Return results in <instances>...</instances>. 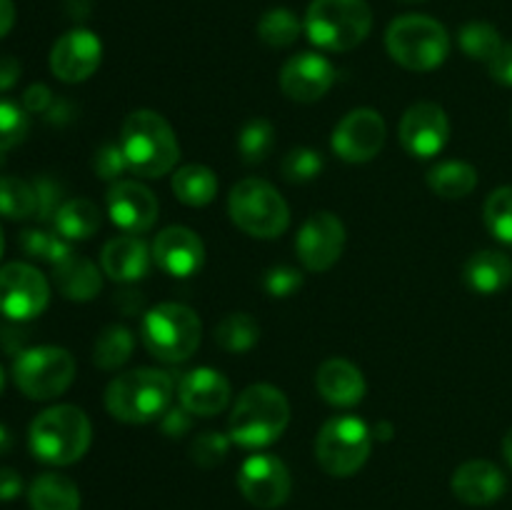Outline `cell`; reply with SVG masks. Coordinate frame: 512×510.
Instances as JSON below:
<instances>
[{
	"instance_id": "cell-1",
	"label": "cell",
	"mask_w": 512,
	"mask_h": 510,
	"mask_svg": "<svg viewBox=\"0 0 512 510\" xmlns=\"http://www.w3.org/2000/svg\"><path fill=\"white\" fill-rule=\"evenodd\" d=\"M120 148L130 173L160 178L170 173L180 158V145L168 120L155 110H135L120 130Z\"/></svg>"
},
{
	"instance_id": "cell-2",
	"label": "cell",
	"mask_w": 512,
	"mask_h": 510,
	"mask_svg": "<svg viewBox=\"0 0 512 510\" xmlns=\"http://www.w3.org/2000/svg\"><path fill=\"white\" fill-rule=\"evenodd\" d=\"M175 380L158 368H135L120 373L105 388V408L120 423H150L163 418L173 400Z\"/></svg>"
},
{
	"instance_id": "cell-3",
	"label": "cell",
	"mask_w": 512,
	"mask_h": 510,
	"mask_svg": "<svg viewBox=\"0 0 512 510\" xmlns=\"http://www.w3.org/2000/svg\"><path fill=\"white\" fill-rule=\"evenodd\" d=\"M290 403L275 385L258 383L240 393L228 420V435L243 448H265L285 433Z\"/></svg>"
},
{
	"instance_id": "cell-4",
	"label": "cell",
	"mask_w": 512,
	"mask_h": 510,
	"mask_svg": "<svg viewBox=\"0 0 512 510\" xmlns=\"http://www.w3.org/2000/svg\"><path fill=\"white\" fill-rule=\"evenodd\" d=\"M30 450L48 465H73L88 453L93 425L75 405H53L30 423Z\"/></svg>"
},
{
	"instance_id": "cell-5",
	"label": "cell",
	"mask_w": 512,
	"mask_h": 510,
	"mask_svg": "<svg viewBox=\"0 0 512 510\" xmlns=\"http://www.w3.org/2000/svg\"><path fill=\"white\" fill-rule=\"evenodd\" d=\"M203 338L198 313L183 303H160L143 315L140 340L153 358L163 363H183L193 358Z\"/></svg>"
},
{
	"instance_id": "cell-6",
	"label": "cell",
	"mask_w": 512,
	"mask_h": 510,
	"mask_svg": "<svg viewBox=\"0 0 512 510\" xmlns=\"http://www.w3.org/2000/svg\"><path fill=\"white\" fill-rule=\"evenodd\" d=\"M373 28V10L365 0H313L305 13L310 43L330 53H345L363 43Z\"/></svg>"
},
{
	"instance_id": "cell-7",
	"label": "cell",
	"mask_w": 512,
	"mask_h": 510,
	"mask_svg": "<svg viewBox=\"0 0 512 510\" xmlns=\"http://www.w3.org/2000/svg\"><path fill=\"white\" fill-rule=\"evenodd\" d=\"M390 58L408 70H435L450 53V35L443 23L428 15H403L390 23L385 33Z\"/></svg>"
},
{
	"instance_id": "cell-8",
	"label": "cell",
	"mask_w": 512,
	"mask_h": 510,
	"mask_svg": "<svg viewBox=\"0 0 512 510\" xmlns=\"http://www.w3.org/2000/svg\"><path fill=\"white\" fill-rule=\"evenodd\" d=\"M228 213L243 233L260 240L280 238L290 225V208L285 198L278 188L260 178H245L230 190Z\"/></svg>"
},
{
	"instance_id": "cell-9",
	"label": "cell",
	"mask_w": 512,
	"mask_h": 510,
	"mask_svg": "<svg viewBox=\"0 0 512 510\" xmlns=\"http://www.w3.org/2000/svg\"><path fill=\"white\" fill-rule=\"evenodd\" d=\"M373 433L355 415H335L320 428L315 438V458L333 478H350L368 460Z\"/></svg>"
},
{
	"instance_id": "cell-10",
	"label": "cell",
	"mask_w": 512,
	"mask_h": 510,
	"mask_svg": "<svg viewBox=\"0 0 512 510\" xmlns=\"http://www.w3.org/2000/svg\"><path fill=\"white\" fill-rule=\"evenodd\" d=\"M75 378V358L58 345L28 348L15 358L13 380L30 400H53L70 388Z\"/></svg>"
},
{
	"instance_id": "cell-11",
	"label": "cell",
	"mask_w": 512,
	"mask_h": 510,
	"mask_svg": "<svg viewBox=\"0 0 512 510\" xmlns=\"http://www.w3.org/2000/svg\"><path fill=\"white\" fill-rule=\"evenodd\" d=\"M50 285L38 268L8 263L0 268V313L10 320H30L48 308Z\"/></svg>"
},
{
	"instance_id": "cell-12",
	"label": "cell",
	"mask_w": 512,
	"mask_h": 510,
	"mask_svg": "<svg viewBox=\"0 0 512 510\" xmlns=\"http://www.w3.org/2000/svg\"><path fill=\"white\" fill-rule=\"evenodd\" d=\"M238 488L255 508L273 510L290 498L293 478H290L288 465L278 455L255 453L240 465Z\"/></svg>"
},
{
	"instance_id": "cell-13",
	"label": "cell",
	"mask_w": 512,
	"mask_h": 510,
	"mask_svg": "<svg viewBox=\"0 0 512 510\" xmlns=\"http://www.w3.org/2000/svg\"><path fill=\"white\" fill-rule=\"evenodd\" d=\"M385 135H388V128H385L383 115L373 108H358L350 110L335 125L330 145L345 163H368L383 150Z\"/></svg>"
},
{
	"instance_id": "cell-14",
	"label": "cell",
	"mask_w": 512,
	"mask_h": 510,
	"mask_svg": "<svg viewBox=\"0 0 512 510\" xmlns=\"http://www.w3.org/2000/svg\"><path fill=\"white\" fill-rule=\"evenodd\" d=\"M295 248H298V258L305 268L313 270V273H325V270L333 268L340 260V255H343V220H340L338 215L328 213V210L313 213L303 225H300Z\"/></svg>"
},
{
	"instance_id": "cell-15",
	"label": "cell",
	"mask_w": 512,
	"mask_h": 510,
	"mask_svg": "<svg viewBox=\"0 0 512 510\" xmlns=\"http://www.w3.org/2000/svg\"><path fill=\"white\" fill-rule=\"evenodd\" d=\"M400 143L415 158H433L450 138L448 113L438 103H415L400 120Z\"/></svg>"
},
{
	"instance_id": "cell-16",
	"label": "cell",
	"mask_w": 512,
	"mask_h": 510,
	"mask_svg": "<svg viewBox=\"0 0 512 510\" xmlns=\"http://www.w3.org/2000/svg\"><path fill=\"white\" fill-rule=\"evenodd\" d=\"M103 60V43L95 33L75 28L60 35L50 50V70L63 83H83L98 70Z\"/></svg>"
},
{
	"instance_id": "cell-17",
	"label": "cell",
	"mask_w": 512,
	"mask_h": 510,
	"mask_svg": "<svg viewBox=\"0 0 512 510\" xmlns=\"http://www.w3.org/2000/svg\"><path fill=\"white\" fill-rule=\"evenodd\" d=\"M108 215L125 233H145L158 220V198L138 180H118L108 190Z\"/></svg>"
},
{
	"instance_id": "cell-18",
	"label": "cell",
	"mask_w": 512,
	"mask_h": 510,
	"mask_svg": "<svg viewBox=\"0 0 512 510\" xmlns=\"http://www.w3.org/2000/svg\"><path fill=\"white\" fill-rule=\"evenodd\" d=\"M335 83V68L325 55L298 53L280 70V88L295 103H315Z\"/></svg>"
},
{
	"instance_id": "cell-19",
	"label": "cell",
	"mask_w": 512,
	"mask_h": 510,
	"mask_svg": "<svg viewBox=\"0 0 512 510\" xmlns=\"http://www.w3.org/2000/svg\"><path fill=\"white\" fill-rule=\"evenodd\" d=\"M153 260L173 278H190L203 268L205 245L190 228L170 225L153 240Z\"/></svg>"
},
{
	"instance_id": "cell-20",
	"label": "cell",
	"mask_w": 512,
	"mask_h": 510,
	"mask_svg": "<svg viewBox=\"0 0 512 510\" xmlns=\"http://www.w3.org/2000/svg\"><path fill=\"white\" fill-rule=\"evenodd\" d=\"M180 405L190 415L213 418L230 403V383L220 370L195 368L178 380Z\"/></svg>"
},
{
	"instance_id": "cell-21",
	"label": "cell",
	"mask_w": 512,
	"mask_h": 510,
	"mask_svg": "<svg viewBox=\"0 0 512 510\" xmlns=\"http://www.w3.org/2000/svg\"><path fill=\"white\" fill-rule=\"evenodd\" d=\"M503 470L490 460H468L460 465L453 473L450 488H453L455 498L463 500L468 505H490L505 493Z\"/></svg>"
},
{
	"instance_id": "cell-22",
	"label": "cell",
	"mask_w": 512,
	"mask_h": 510,
	"mask_svg": "<svg viewBox=\"0 0 512 510\" xmlns=\"http://www.w3.org/2000/svg\"><path fill=\"white\" fill-rule=\"evenodd\" d=\"M315 385L325 403L338 405V408H353L365 398V390H368L358 365L345 358L325 360L315 373Z\"/></svg>"
},
{
	"instance_id": "cell-23",
	"label": "cell",
	"mask_w": 512,
	"mask_h": 510,
	"mask_svg": "<svg viewBox=\"0 0 512 510\" xmlns=\"http://www.w3.org/2000/svg\"><path fill=\"white\" fill-rule=\"evenodd\" d=\"M150 258L153 253L148 250V243L138 235H118V238L108 240L100 255V265H103V273L110 280H118V283H133L148 275L150 270Z\"/></svg>"
},
{
	"instance_id": "cell-24",
	"label": "cell",
	"mask_w": 512,
	"mask_h": 510,
	"mask_svg": "<svg viewBox=\"0 0 512 510\" xmlns=\"http://www.w3.org/2000/svg\"><path fill=\"white\" fill-rule=\"evenodd\" d=\"M463 278L475 293L495 295L512 283V260L500 250H480L468 258Z\"/></svg>"
},
{
	"instance_id": "cell-25",
	"label": "cell",
	"mask_w": 512,
	"mask_h": 510,
	"mask_svg": "<svg viewBox=\"0 0 512 510\" xmlns=\"http://www.w3.org/2000/svg\"><path fill=\"white\" fill-rule=\"evenodd\" d=\"M53 278L60 293L68 300H78V303L93 300L100 293V285H103L98 268L75 250L68 258L53 265Z\"/></svg>"
},
{
	"instance_id": "cell-26",
	"label": "cell",
	"mask_w": 512,
	"mask_h": 510,
	"mask_svg": "<svg viewBox=\"0 0 512 510\" xmlns=\"http://www.w3.org/2000/svg\"><path fill=\"white\" fill-rule=\"evenodd\" d=\"M30 510H80V490L68 475L43 473L28 488Z\"/></svg>"
},
{
	"instance_id": "cell-27",
	"label": "cell",
	"mask_w": 512,
	"mask_h": 510,
	"mask_svg": "<svg viewBox=\"0 0 512 510\" xmlns=\"http://www.w3.org/2000/svg\"><path fill=\"white\" fill-rule=\"evenodd\" d=\"M170 185H173L175 198L190 208H203V205L213 203V198L218 195V175L208 165H183L173 173Z\"/></svg>"
},
{
	"instance_id": "cell-28",
	"label": "cell",
	"mask_w": 512,
	"mask_h": 510,
	"mask_svg": "<svg viewBox=\"0 0 512 510\" xmlns=\"http://www.w3.org/2000/svg\"><path fill=\"white\" fill-rule=\"evenodd\" d=\"M55 230L65 240H88L98 233L100 228V210L98 205L90 203L88 198H70L58 208L53 218Z\"/></svg>"
},
{
	"instance_id": "cell-29",
	"label": "cell",
	"mask_w": 512,
	"mask_h": 510,
	"mask_svg": "<svg viewBox=\"0 0 512 510\" xmlns=\"http://www.w3.org/2000/svg\"><path fill=\"white\" fill-rule=\"evenodd\" d=\"M428 185L440 198H465L478 185V170L463 160H445L428 173Z\"/></svg>"
},
{
	"instance_id": "cell-30",
	"label": "cell",
	"mask_w": 512,
	"mask_h": 510,
	"mask_svg": "<svg viewBox=\"0 0 512 510\" xmlns=\"http://www.w3.org/2000/svg\"><path fill=\"white\" fill-rule=\"evenodd\" d=\"M0 215L10 220H25L38 215L35 185L15 175H0Z\"/></svg>"
},
{
	"instance_id": "cell-31",
	"label": "cell",
	"mask_w": 512,
	"mask_h": 510,
	"mask_svg": "<svg viewBox=\"0 0 512 510\" xmlns=\"http://www.w3.org/2000/svg\"><path fill=\"white\" fill-rule=\"evenodd\" d=\"M260 340V325L250 313H230L215 325V343L228 353H248Z\"/></svg>"
},
{
	"instance_id": "cell-32",
	"label": "cell",
	"mask_w": 512,
	"mask_h": 510,
	"mask_svg": "<svg viewBox=\"0 0 512 510\" xmlns=\"http://www.w3.org/2000/svg\"><path fill=\"white\" fill-rule=\"evenodd\" d=\"M135 338L128 328L123 325H108L103 333L95 340V353L93 360L98 368L103 370H118L120 365H125L133 355Z\"/></svg>"
},
{
	"instance_id": "cell-33",
	"label": "cell",
	"mask_w": 512,
	"mask_h": 510,
	"mask_svg": "<svg viewBox=\"0 0 512 510\" xmlns=\"http://www.w3.org/2000/svg\"><path fill=\"white\" fill-rule=\"evenodd\" d=\"M273 145H275V128L270 120L253 118L240 128L238 150H240V158H243L248 165L263 163V160L273 153Z\"/></svg>"
},
{
	"instance_id": "cell-34",
	"label": "cell",
	"mask_w": 512,
	"mask_h": 510,
	"mask_svg": "<svg viewBox=\"0 0 512 510\" xmlns=\"http://www.w3.org/2000/svg\"><path fill=\"white\" fill-rule=\"evenodd\" d=\"M458 40L460 48H463V53L468 55V58L485 60V63H490V60L498 55V50L503 48V38H500L498 30L490 23H483V20L465 23L463 28H460Z\"/></svg>"
},
{
	"instance_id": "cell-35",
	"label": "cell",
	"mask_w": 512,
	"mask_h": 510,
	"mask_svg": "<svg viewBox=\"0 0 512 510\" xmlns=\"http://www.w3.org/2000/svg\"><path fill=\"white\" fill-rule=\"evenodd\" d=\"M300 20L288 8H273L260 18L258 38L270 48H288L298 40Z\"/></svg>"
},
{
	"instance_id": "cell-36",
	"label": "cell",
	"mask_w": 512,
	"mask_h": 510,
	"mask_svg": "<svg viewBox=\"0 0 512 510\" xmlns=\"http://www.w3.org/2000/svg\"><path fill=\"white\" fill-rule=\"evenodd\" d=\"M485 225L500 243L512 245V185L493 190L485 200Z\"/></svg>"
},
{
	"instance_id": "cell-37",
	"label": "cell",
	"mask_w": 512,
	"mask_h": 510,
	"mask_svg": "<svg viewBox=\"0 0 512 510\" xmlns=\"http://www.w3.org/2000/svg\"><path fill=\"white\" fill-rule=\"evenodd\" d=\"M20 248L30 258L45 260L50 265L60 263V260H65L73 253L70 240L60 238V235L43 233V230H25V233H20Z\"/></svg>"
},
{
	"instance_id": "cell-38",
	"label": "cell",
	"mask_w": 512,
	"mask_h": 510,
	"mask_svg": "<svg viewBox=\"0 0 512 510\" xmlns=\"http://www.w3.org/2000/svg\"><path fill=\"white\" fill-rule=\"evenodd\" d=\"M280 170L290 183H308V180L318 178L323 170V155L313 148H295L285 155Z\"/></svg>"
},
{
	"instance_id": "cell-39",
	"label": "cell",
	"mask_w": 512,
	"mask_h": 510,
	"mask_svg": "<svg viewBox=\"0 0 512 510\" xmlns=\"http://www.w3.org/2000/svg\"><path fill=\"white\" fill-rule=\"evenodd\" d=\"M28 130V113L10 100H0V153L23 143L28 138Z\"/></svg>"
},
{
	"instance_id": "cell-40",
	"label": "cell",
	"mask_w": 512,
	"mask_h": 510,
	"mask_svg": "<svg viewBox=\"0 0 512 510\" xmlns=\"http://www.w3.org/2000/svg\"><path fill=\"white\" fill-rule=\"evenodd\" d=\"M230 435L215 433V430H208V433L198 435L190 445V455H193V463L200 465V468L210 470L215 465L223 463L230 453Z\"/></svg>"
},
{
	"instance_id": "cell-41",
	"label": "cell",
	"mask_w": 512,
	"mask_h": 510,
	"mask_svg": "<svg viewBox=\"0 0 512 510\" xmlns=\"http://www.w3.org/2000/svg\"><path fill=\"white\" fill-rule=\"evenodd\" d=\"M93 168H95V175H98L100 180H110V183H118L120 175H125L130 170L120 143L100 145L98 153H95Z\"/></svg>"
},
{
	"instance_id": "cell-42",
	"label": "cell",
	"mask_w": 512,
	"mask_h": 510,
	"mask_svg": "<svg viewBox=\"0 0 512 510\" xmlns=\"http://www.w3.org/2000/svg\"><path fill=\"white\" fill-rule=\"evenodd\" d=\"M263 288L273 298H290L295 290L303 288V275L295 268H290V265H278V268H270L265 273Z\"/></svg>"
},
{
	"instance_id": "cell-43",
	"label": "cell",
	"mask_w": 512,
	"mask_h": 510,
	"mask_svg": "<svg viewBox=\"0 0 512 510\" xmlns=\"http://www.w3.org/2000/svg\"><path fill=\"white\" fill-rule=\"evenodd\" d=\"M35 193H38V215L35 218L38 220H53L55 213H58V208L63 205V200H60V185L55 183L53 178H38L35 180Z\"/></svg>"
},
{
	"instance_id": "cell-44",
	"label": "cell",
	"mask_w": 512,
	"mask_h": 510,
	"mask_svg": "<svg viewBox=\"0 0 512 510\" xmlns=\"http://www.w3.org/2000/svg\"><path fill=\"white\" fill-rule=\"evenodd\" d=\"M190 425H193V420H190V413L183 405H180V408L165 410L163 418H160V428H163V433L168 435V438H180V435L188 433Z\"/></svg>"
},
{
	"instance_id": "cell-45",
	"label": "cell",
	"mask_w": 512,
	"mask_h": 510,
	"mask_svg": "<svg viewBox=\"0 0 512 510\" xmlns=\"http://www.w3.org/2000/svg\"><path fill=\"white\" fill-rule=\"evenodd\" d=\"M488 70L493 75V80H498L503 85H512V43H503L498 55L488 63Z\"/></svg>"
},
{
	"instance_id": "cell-46",
	"label": "cell",
	"mask_w": 512,
	"mask_h": 510,
	"mask_svg": "<svg viewBox=\"0 0 512 510\" xmlns=\"http://www.w3.org/2000/svg\"><path fill=\"white\" fill-rule=\"evenodd\" d=\"M23 105L28 113H45L53 105V93H50L48 85L35 83L23 93Z\"/></svg>"
},
{
	"instance_id": "cell-47",
	"label": "cell",
	"mask_w": 512,
	"mask_h": 510,
	"mask_svg": "<svg viewBox=\"0 0 512 510\" xmlns=\"http://www.w3.org/2000/svg\"><path fill=\"white\" fill-rule=\"evenodd\" d=\"M23 493V478L18 470L0 468V500H15Z\"/></svg>"
},
{
	"instance_id": "cell-48",
	"label": "cell",
	"mask_w": 512,
	"mask_h": 510,
	"mask_svg": "<svg viewBox=\"0 0 512 510\" xmlns=\"http://www.w3.org/2000/svg\"><path fill=\"white\" fill-rule=\"evenodd\" d=\"M20 63L13 55H0V90H8L18 83Z\"/></svg>"
},
{
	"instance_id": "cell-49",
	"label": "cell",
	"mask_w": 512,
	"mask_h": 510,
	"mask_svg": "<svg viewBox=\"0 0 512 510\" xmlns=\"http://www.w3.org/2000/svg\"><path fill=\"white\" fill-rule=\"evenodd\" d=\"M15 25V5L13 0H0V38L13 30Z\"/></svg>"
},
{
	"instance_id": "cell-50",
	"label": "cell",
	"mask_w": 512,
	"mask_h": 510,
	"mask_svg": "<svg viewBox=\"0 0 512 510\" xmlns=\"http://www.w3.org/2000/svg\"><path fill=\"white\" fill-rule=\"evenodd\" d=\"M65 10L70 13V18L83 20L90 13V0H65Z\"/></svg>"
},
{
	"instance_id": "cell-51",
	"label": "cell",
	"mask_w": 512,
	"mask_h": 510,
	"mask_svg": "<svg viewBox=\"0 0 512 510\" xmlns=\"http://www.w3.org/2000/svg\"><path fill=\"white\" fill-rule=\"evenodd\" d=\"M10 448H13V435H10V430L5 425H0V455L8 453Z\"/></svg>"
},
{
	"instance_id": "cell-52",
	"label": "cell",
	"mask_w": 512,
	"mask_h": 510,
	"mask_svg": "<svg viewBox=\"0 0 512 510\" xmlns=\"http://www.w3.org/2000/svg\"><path fill=\"white\" fill-rule=\"evenodd\" d=\"M390 435H393V425H390V423H378V428H375V438L390 440Z\"/></svg>"
},
{
	"instance_id": "cell-53",
	"label": "cell",
	"mask_w": 512,
	"mask_h": 510,
	"mask_svg": "<svg viewBox=\"0 0 512 510\" xmlns=\"http://www.w3.org/2000/svg\"><path fill=\"white\" fill-rule=\"evenodd\" d=\"M503 453H505V460L512 465V428L508 430V435H505L503 440Z\"/></svg>"
},
{
	"instance_id": "cell-54",
	"label": "cell",
	"mask_w": 512,
	"mask_h": 510,
	"mask_svg": "<svg viewBox=\"0 0 512 510\" xmlns=\"http://www.w3.org/2000/svg\"><path fill=\"white\" fill-rule=\"evenodd\" d=\"M3 385H5V370L3 365H0V393H3Z\"/></svg>"
},
{
	"instance_id": "cell-55",
	"label": "cell",
	"mask_w": 512,
	"mask_h": 510,
	"mask_svg": "<svg viewBox=\"0 0 512 510\" xmlns=\"http://www.w3.org/2000/svg\"><path fill=\"white\" fill-rule=\"evenodd\" d=\"M3 248H5V238H3V228H0V258H3Z\"/></svg>"
},
{
	"instance_id": "cell-56",
	"label": "cell",
	"mask_w": 512,
	"mask_h": 510,
	"mask_svg": "<svg viewBox=\"0 0 512 510\" xmlns=\"http://www.w3.org/2000/svg\"><path fill=\"white\" fill-rule=\"evenodd\" d=\"M405 3H415V0H405Z\"/></svg>"
}]
</instances>
